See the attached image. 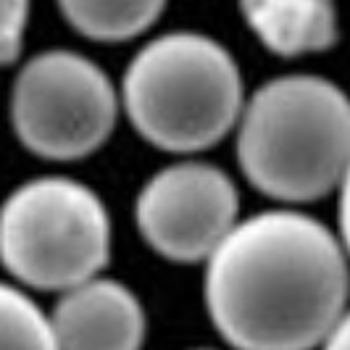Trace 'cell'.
I'll return each mask as SVG.
<instances>
[{
	"instance_id": "1",
	"label": "cell",
	"mask_w": 350,
	"mask_h": 350,
	"mask_svg": "<svg viewBox=\"0 0 350 350\" xmlns=\"http://www.w3.org/2000/svg\"><path fill=\"white\" fill-rule=\"evenodd\" d=\"M206 308L234 350H314L348 316L332 229L295 208L237 221L206 261Z\"/></svg>"
},
{
	"instance_id": "2",
	"label": "cell",
	"mask_w": 350,
	"mask_h": 350,
	"mask_svg": "<svg viewBox=\"0 0 350 350\" xmlns=\"http://www.w3.org/2000/svg\"><path fill=\"white\" fill-rule=\"evenodd\" d=\"M237 163L266 198L311 203L348 174L350 105L332 79L287 74L263 82L234 124Z\"/></svg>"
},
{
	"instance_id": "3",
	"label": "cell",
	"mask_w": 350,
	"mask_h": 350,
	"mask_svg": "<svg viewBox=\"0 0 350 350\" xmlns=\"http://www.w3.org/2000/svg\"><path fill=\"white\" fill-rule=\"evenodd\" d=\"M245 103L234 55L200 32L145 42L124 71L119 105L145 142L166 153H200L234 129Z\"/></svg>"
},
{
	"instance_id": "4",
	"label": "cell",
	"mask_w": 350,
	"mask_h": 350,
	"mask_svg": "<svg viewBox=\"0 0 350 350\" xmlns=\"http://www.w3.org/2000/svg\"><path fill=\"white\" fill-rule=\"evenodd\" d=\"M108 258V208L79 179L35 176L0 206V263L32 290L64 293L98 277Z\"/></svg>"
},
{
	"instance_id": "5",
	"label": "cell",
	"mask_w": 350,
	"mask_h": 350,
	"mask_svg": "<svg viewBox=\"0 0 350 350\" xmlns=\"http://www.w3.org/2000/svg\"><path fill=\"white\" fill-rule=\"evenodd\" d=\"M119 92L92 58L42 51L18 69L11 88V126L45 161H79L100 150L119 119Z\"/></svg>"
},
{
	"instance_id": "6",
	"label": "cell",
	"mask_w": 350,
	"mask_h": 350,
	"mask_svg": "<svg viewBox=\"0 0 350 350\" xmlns=\"http://www.w3.org/2000/svg\"><path fill=\"white\" fill-rule=\"evenodd\" d=\"M142 240L161 258L208 261L240 221V195L227 172L203 161L169 163L142 185L135 200Z\"/></svg>"
},
{
	"instance_id": "7",
	"label": "cell",
	"mask_w": 350,
	"mask_h": 350,
	"mask_svg": "<svg viewBox=\"0 0 350 350\" xmlns=\"http://www.w3.org/2000/svg\"><path fill=\"white\" fill-rule=\"evenodd\" d=\"M48 319L58 350H142L148 327L140 298L100 274L58 293Z\"/></svg>"
},
{
	"instance_id": "8",
	"label": "cell",
	"mask_w": 350,
	"mask_h": 350,
	"mask_svg": "<svg viewBox=\"0 0 350 350\" xmlns=\"http://www.w3.org/2000/svg\"><path fill=\"white\" fill-rule=\"evenodd\" d=\"M240 14L263 48L282 58L329 51L340 35L334 0H240Z\"/></svg>"
},
{
	"instance_id": "9",
	"label": "cell",
	"mask_w": 350,
	"mask_h": 350,
	"mask_svg": "<svg viewBox=\"0 0 350 350\" xmlns=\"http://www.w3.org/2000/svg\"><path fill=\"white\" fill-rule=\"evenodd\" d=\"M74 32L95 42H126L156 24L166 0H55Z\"/></svg>"
},
{
	"instance_id": "10",
	"label": "cell",
	"mask_w": 350,
	"mask_h": 350,
	"mask_svg": "<svg viewBox=\"0 0 350 350\" xmlns=\"http://www.w3.org/2000/svg\"><path fill=\"white\" fill-rule=\"evenodd\" d=\"M0 350H58L48 314L5 282H0Z\"/></svg>"
},
{
	"instance_id": "11",
	"label": "cell",
	"mask_w": 350,
	"mask_h": 350,
	"mask_svg": "<svg viewBox=\"0 0 350 350\" xmlns=\"http://www.w3.org/2000/svg\"><path fill=\"white\" fill-rule=\"evenodd\" d=\"M29 21V0H0V69L21 51Z\"/></svg>"
},
{
	"instance_id": "12",
	"label": "cell",
	"mask_w": 350,
	"mask_h": 350,
	"mask_svg": "<svg viewBox=\"0 0 350 350\" xmlns=\"http://www.w3.org/2000/svg\"><path fill=\"white\" fill-rule=\"evenodd\" d=\"M348 332H350V327H348V319H345V321H342L337 329H332V332H329V337H327V340H324L319 348H321V350H348V337H350Z\"/></svg>"
},
{
	"instance_id": "13",
	"label": "cell",
	"mask_w": 350,
	"mask_h": 350,
	"mask_svg": "<svg viewBox=\"0 0 350 350\" xmlns=\"http://www.w3.org/2000/svg\"><path fill=\"white\" fill-rule=\"evenodd\" d=\"M195 350H213V348H195Z\"/></svg>"
}]
</instances>
